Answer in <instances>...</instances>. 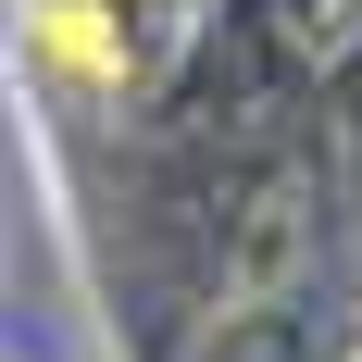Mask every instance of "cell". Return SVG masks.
I'll list each match as a JSON object with an SVG mask.
<instances>
[]
</instances>
